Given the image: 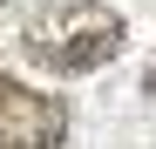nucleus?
Here are the masks:
<instances>
[{"label":"nucleus","mask_w":156,"mask_h":149,"mask_svg":"<svg viewBox=\"0 0 156 149\" xmlns=\"http://www.w3.org/2000/svg\"><path fill=\"white\" fill-rule=\"evenodd\" d=\"M129 41V20L102 0H61L27 27V61L48 74H95L102 61H115Z\"/></svg>","instance_id":"nucleus-1"},{"label":"nucleus","mask_w":156,"mask_h":149,"mask_svg":"<svg viewBox=\"0 0 156 149\" xmlns=\"http://www.w3.org/2000/svg\"><path fill=\"white\" fill-rule=\"evenodd\" d=\"M68 136V102L41 95L14 74H0V149H61Z\"/></svg>","instance_id":"nucleus-2"},{"label":"nucleus","mask_w":156,"mask_h":149,"mask_svg":"<svg viewBox=\"0 0 156 149\" xmlns=\"http://www.w3.org/2000/svg\"><path fill=\"white\" fill-rule=\"evenodd\" d=\"M143 95H156V61H149V68H143Z\"/></svg>","instance_id":"nucleus-3"}]
</instances>
